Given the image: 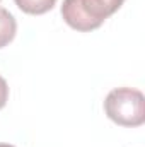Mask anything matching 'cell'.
I'll list each match as a JSON object with an SVG mask.
<instances>
[{
	"label": "cell",
	"mask_w": 145,
	"mask_h": 147,
	"mask_svg": "<svg viewBox=\"0 0 145 147\" xmlns=\"http://www.w3.org/2000/svg\"><path fill=\"white\" fill-rule=\"evenodd\" d=\"M123 2L125 0H63L62 17L72 29L87 33L103 26Z\"/></svg>",
	"instance_id": "cell-1"
},
{
	"label": "cell",
	"mask_w": 145,
	"mask_h": 147,
	"mask_svg": "<svg viewBox=\"0 0 145 147\" xmlns=\"http://www.w3.org/2000/svg\"><path fill=\"white\" fill-rule=\"evenodd\" d=\"M104 111L121 127H140L145 121V98L137 89L118 87L106 96Z\"/></svg>",
	"instance_id": "cell-2"
},
{
	"label": "cell",
	"mask_w": 145,
	"mask_h": 147,
	"mask_svg": "<svg viewBox=\"0 0 145 147\" xmlns=\"http://www.w3.org/2000/svg\"><path fill=\"white\" fill-rule=\"evenodd\" d=\"M15 33H17V22L14 16L7 9L0 7V48L7 46L15 38Z\"/></svg>",
	"instance_id": "cell-3"
},
{
	"label": "cell",
	"mask_w": 145,
	"mask_h": 147,
	"mask_svg": "<svg viewBox=\"0 0 145 147\" xmlns=\"http://www.w3.org/2000/svg\"><path fill=\"white\" fill-rule=\"evenodd\" d=\"M15 5L26 12V14H33V16H41L46 14L48 10L53 9V5L56 3V0H14Z\"/></svg>",
	"instance_id": "cell-4"
},
{
	"label": "cell",
	"mask_w": 145,
	"mask_h": 147,
	"mask_svg": "<svg viewBox=\"0 0 145 147\" xmlns=\"http://www.w3.org/2000/svg\"><path fill=\"white\" fill-rule=\"evenodd\" d=\"M7 99H9V86H7L5 79L0 75V110L5 106Z\"/></svg>",
	"instance_id": "cell-5"
},
{
	"label": "cell",
	"mask_w": 145,
	"mask_h": 147,
	"mask_svg": "<svg viewBox=\"0 0 145 147\" xmlns=\"http://www.w3.org/2000/svg\"><path fill=\"white\" fill-rule=\"evenodd\" d=\"M0 147H14V146H9V144H0Z\"/></svg>",
	"instance_id": "cell-6"
}]
</instances>
